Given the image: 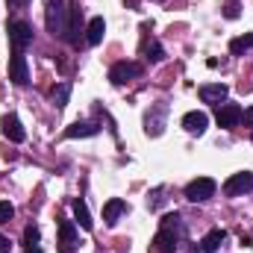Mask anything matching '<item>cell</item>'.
Listing matches in <instances>:
<instances>
[{"mask_svg": "<svg viewBox=\"0 0 253 253\" xmlns=\"http://www.w3.org/2000/svg\"><path fill=\"white\" fill-rule=\"evenodd\" d=\"M180 239H183V218L174 212V215H165V221H162V227L153 239V248L159 253H177Z\"/></svg>", "mask_w": 253, "mask_h": 253, "instance_id": "1", "label": "cell"}, {"mask_svg": "<svg viewBox=\"0 0 253 253\" xmlns=\"http://www.w3.org/2000/svg\"><path fill=\"white\" fill-rule=\"evenodd\" d=\"M44 27H47L50 36H65V27H68L65 0H47L44 3Z\"/></svg>", "mask_w": 253, "mask_h": 253, "instance_id": "2", "label": "cell"}, {"mask_svg": "<svg viewBox=\"0 0 253 253\" xmlns=\"http://www.w3.org/2000/svg\"><path fill=\"white\" fill-rule=\"evenodd\" d=\"M6 33H9V44H12V50H21V53H24V50L33 44V27H30L27 21H9Z\"/></svg>", "mask_w": 253, "mask_h": 253, "instance_id": "3", "label": "cell"}, {"mask_svg": "<svg viewBox=\"0 0 253 253\" xmlns=\"http://www.w3.org/2000/svg\"><path fill=\"white\" fill-rule=\"evenodd\" d=\"M215 180L212 177H197V180H191L189 186H186V197H189L191 203H203V200H209L212 194H215Z\"/></svg>", "mask_w": 253, "mask_h": 253, "instance_id": "4", "label": "cell"}, {"mask_svg": "<svg viewBox=\"0 0 253 253\" xmlns=\"http://www.w3.org/2000/svg\"><path fill=\"white\" fill-rule=\"evenodd\" d=\"M85 30H83V9H80V0H74L71 3V9H68V27H65V39L71 42V44H80V36H83Z\"/></svg>", "mask_w": 253, "mask_h": 253, "instance_id": "5", "label": "cell"}, {"mask_svg": "<svg viewBox=\"0 0 253 253\" xmlns=\"http://www.w3.org/2000/svg\"><path fill=\"white\" fill-rule=\"evenodd\" d=\"M141 74V65L138 62H115L112 68H109V83L112 85H124V83H129V80H135Z\"/></svg>", "mask_w": 253, "mask_h": 253, "instance_id": "6", "label": "cell"}, {"mask_svg": "<svg viewBox=\"0 0 253 253\" xmlns=\"http://www.w3.org/2000/svg\"><path fill=\"white\" fill-rule=\"evenodd\" d=\"M253 191V174L251 171H239V174H233L227 183H224V194L227 197H242V194H248Z\"/></svg>", "mask_w": 253, "mask_h": 253, "instance_id": "7", "label": "cell"}, {"mask_svg": "<svg viewBox=\"0 0 253 253\" xmlns=\"http://www.w3.org/2000/svg\"><path fill=\"white\" fill-rule=\"evenodd\" d=\"M165 118H168V103H156V106L147 112V118H144V129H147V135H162V129H165Z\"/></svg>", "mask_w": 253, "mask_h": 253, "instance_id": "8", "label": "cell"}, {"mask_svg": "<svg viewBox=\"0 0 253 253\" xmlns=\"http://www.w3.org/2000/svg\"><path fill=\"white\" fill-rule=\"evenodd\" d=\"M9 80H12L15 85H27V83H30L27 56H24L21 50H15V53H12V59H9Z\"/></svg>", "mask_w": 253, "mask_h": 253, "instance_id": "9", "label": "cell"}, {"mask_svg": "<svg viewBox=\"0 0 253 253\" xmlns=\"http://www.w3.org/2000/svg\"><path fill=\"white\" fill-rule=\"evenodd\" d=\"M215 121H218L221 129L239 126V121H242V106H236V103H221L218 112H215Z\"/></svg>", "mask_w": 253, "mask_h": 253, "instance_id": "10", "label": "cell"}, {"mask_svg": "<svg viewBox=\"0 0 253 253\" xmlns=\"http://www.w3.org/2000/svg\"><path fill=\"white\" fill-rule=\"evenodd\" d=\"M77 224L74 221H59V253H77Z\"/></svg>", "mask_w": 253, "mask_h": 253, "instance_id": "11", "label": "cell"}, {"mask_svg": "<svg viewBox=\"0 0 253 253\" xmlns=\"http://www.w3.org/2000/svg\"><path fill=\"white\" fill-rule=\"evenodd\" d=\"M200 100L203 103H212V106H221L224 100H227V94H230V88L224 85V83H212V85H200Z\"/></svg>", "mask_w": 253, "mask_h": 253, "instance_id": "12", "label": "cell"}, {"mask_svg": "<svg viewBox=\"0 0 253 253\" xmlns=\"http://www.w3.org/2000/svg\"><path fill=\"white\" fill-rule=\"evenodd\" d=\"M183 126H186V132H191V135H203L206 132V126H209V115L206 112H186L183 115Z\"/></svg>", "mask_w": 253, "mask_h": 253, "instance_id": "13", "label": "cell"}, {"mask_svg": "<svg viewBox=\"0 0 253 253\" xmlns=\"http://www.w3.org/2000/svg\"><path fill=\"white\" fill-rule=\"evenodd\" d=\"M3 135L9 138V141H15V144H21L24 138H27V132H24V126L18 121V115H3Z\"/></svg>", "mask_w": 253, "mask_h": 253, "instance_id": "14", "label": "cell"}, {"mask_svg": "<svg viewBox=\"0 0 253 253\" xmlns=\"http://www.w3.org/2000/svg\"><path fill=\"white\" fill-rule=\"evenodd\" d=\"M224 242H227V230H209V233L200 239V251L203 253H215V251H221Z\"/></svg>", "mask_w": 253, "mask_h": 253, "instance_id": "15", "label": "cell"}, {"mask_svg": "<svg viewBox=\"0 0 253 253\" xmlns=\"http://www.w3.org/2000/svg\"><path fill=\"white\" fill-rule=\"evenodd\" d=\"M126 212V203L121 197H112V200H106V206H103V221L112 227V224H118V218Z\"/></svg>", "mask_w": 253, "mask_h": 253, "instance_id": "16", "label": "cell"}, {"mask_svg": "<svg viewBox=\"0 0 253 253\" xmlns=\"http://www.w3.org/2000/svg\"><path fill=\"white\" fill-rule=\"evenodd\" d=\"M100 132V126L94 124V121H77V124H71L65 129V138H88V135H97Z\"/></svg>", "mask_w": 253, "mask_h": 253, "instance_id": "17", "label": "cell"}, {"mask_svg": "<svg viewBox=\"0 0 253 253\" xmlns=\"http://www.w3.org/2000/svg\"><path fill=\"white\" fill-rule=\"evenodd\" d=\"M103 33H106V21L103 18H91L88 27H85V44H100L103 42Z\"/></svg>", "mask_w": 253, "mask_h": 253, "instance_id": "18", "label": "cell"}, {"mask_svg": "<svg viewBox=\"0 0 253 253\" xmlns=\"http://www.w3.org/2000/svg\"><path fill=\"white\" fill-rule=\"evenodd\" d=\"M39 242H42L39 224H27V230H24V253H42Z\"/></svg>", "mask_w": 253, "mask_h": 253, "instance_id": "19", "label": "cell"}, {"mask_svg": "<svg viewBox=\"0 0 253 253\" xmlns=\"http://www.w3.org/2000/svg\"><path fill=\"white\" fill-rule=\"evenodd\" d=\"M74 218H77V224H80L83 230H91V215H88V206H85L83 197L74 200Z\"/></svg>", "mask_w": 253, "mask_h": 253, "instance_id": "20", "label": "cell"}, {"mask_svg": "<svg viewBox=\"0 0 253 253\" xmlns=\"http://www.w3.org/2000/svg\"><path fill=\"white\" fill-rule=\"evenodd\" d=\"M251 47H253V33H245V36H239V39L230 42V53L233 56H245Z\"/></svg>", "mask_w": 253, "mask_h": 253, "instance_id": "21", "label": "cell"}, {"mask_svg": "<svg viewBox=\"0 0 253 253\" xmlns=\"http://www.w3.org/2000/svg\"><path fill=\"white\" fill-rule=\"evenodd\" d=\"M144 56H147V62H162V59H165V50H162V44H159L156 39H150V42L144 44Z\"/></svg>", "mask_w": 253, "mask_h": 253, "instance_id": "22", "label": "cell"}, {"mask_svg": "<svg viewBox=\"0 0 253 253\" xmlns=\"http://www.w3.org/2000/svg\"><path fill=\"white\" fill-rule=\"evenodd\" d=\"M68 97H71V83H59V85L53 88V103H56V109H62L65 103H68Z\"/></svg>", "mask_w": 253, "mask_h": 253, "instance_id": "23", "label": "cell"}, {"mask_svg": "<svg viewBox=\"0 0 253 253\" xmlns=\"http://www.w3.org/2000/svg\"><path fill=\"white\" fill-rule=\"evenodd\" d=\"M12 215H15V206H12L9 200H3V203H0V224L12 221Z\"/></svg>", "mask_w": 253, "mask_h": 253, "instance_id": "24", "label": "cell"}, {"mask_svg": "<svg viewBox=\"0 0 253 253\" xmlns=\"http://www.w3.org/2000/svg\"><path fill=\"white\" fill-rule=\"evenodd\" d=\"M224 15H227L230 21H236V18H239V0H227V6H224Z\"/></svg>", "mask_w": 253, "mask_h": 253, "instance_id": "25", "label": "cell"}, {"mask_svg": "<svg viewBox=\"0 0 253 253\" xmlns=\"http://www.w3.org/2000/svg\"><path fill=\"white\" fill-rule=\"evenodd\" d=\"M242 121H245V126H253V106L251 109H242Z\"/></svg>", "mask_w": 253, "mask_h": 253, "instance_id": "26", "label": "cell"}, {"mask_svg": "<svg viewBox=\"0 0 253 253\" xmlns=\"http://www.w3.org/2000/svg\"><path fill=\"white\" fill-rule=\"evenodd\" d=\"M0 253H12V245H9L6 236H0Z\"/></svg>", "mask_w": 253, "mask_h": 253, "instance_id": "27", "label": "cell"}, {"mask_svg": "<svg viewBox=\"0 0 253 253\" xmlns=\"http://www.w3.org/2000/svg\"><path fill=\"white\" fill-rule=\"evenodd\" d=\"M9 3H12V6H18V9H24V6H27L30 0H9Z\"/></svg>", "mask_w": 253, "mask_h": 253, "instance_id": "28", "label": "cell"}, {"mask_svg": "<svg viewBox=\"0 0 253 253\" xmlns=\"http://www.w3.org/2000/svg\"><path fill=\"white\" fill-rule=\"evenodd\" d=\"M156 3H159V0H156Z\"/></svg>", "mask_w": 253, "mask_h": 253, "instance_id": "29", "label": "cell"}]
</instances>
